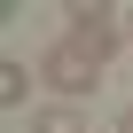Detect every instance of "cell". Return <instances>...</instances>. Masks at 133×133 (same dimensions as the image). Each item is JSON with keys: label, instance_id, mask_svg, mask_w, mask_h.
<instances>
[{"label": "cell", "instance_id": "cell-1", "mask_svg": "<svg viewBox=\"0 0 133 133\" xmlns=\"http://www.w3.org/2000/svg\"><path fill=\"white\" fill-rule=\"evenodd\" d=\"M39 78H47L63 102H78V94H94V86H102V55H94V47H78L71 31H63V39L39 55Z\"/></svg>", "mask_w": 133, "mask_h": 133}, {"label": "cell", "instance_id": "cell-2", "mask_svg": "<svg viewBox=\"0 0 133 133\" xmlns=\"http://www.w3.org/2000/svg\"><path fill=\"white\" fill-rule=\"evenodd\" d=\"M63 24H71V39H78V47H94L102 63L125 47V31H117V8H102V0H71V8H63Z\"/></svg>", "mask_w": 133, "mask_h": 133}, {"label": "cell", "instance_id": "cell-3", "mask_svg": "<svg viewBox=\"0 0 133 133\" xmlns=\"http://www.w3.org/2000/svg\"><path fill=\"white\" fill-rule=\"evenodd\" d=\"M31 133H86V117L71 102H55V110H31Z\"/></svg>", "mask_w": 133, "mask_h": 133}, {"label": "cell", "instance_id": "cell-4", "mask_svg": "<svg viewBox=\"0 0 133 133\" xmlns=\"http://www.w3.org/2000/svg\"><path fill=\"white\" fill-rule=\"evenodd\" d=\"M24 94H31V71H24V63H0V102L24 110Z\"/></svg>", "mask_w": 133, "mask_h": 133}, {"label": "cell", "instance_id": "cell-5", "mask_svg": "<svg viewBox=\"0 0 133 133\" xmlns=\"http://www.w3.org/2000/svg\"><path fill=\"white\" fill-rule=\"evenodd\" d=\"M117 133H133V102H125V117H117Z\"/></svg>", "mask_w": 133, "mask_h": 133}, {"label": "cell", "instance_id": "cell-6", "mask_svg": "<svg viewBox=\"0 0 133 133\" xmlns=\"http://www.w3.org/2000/svg\"><path fill=\"white\" fill-rule=\"evenodd\" d=\"M125 47H133V16H125Z\"/></svg>", "mask_w": 133, "mask_h": 133}]
</instances>
